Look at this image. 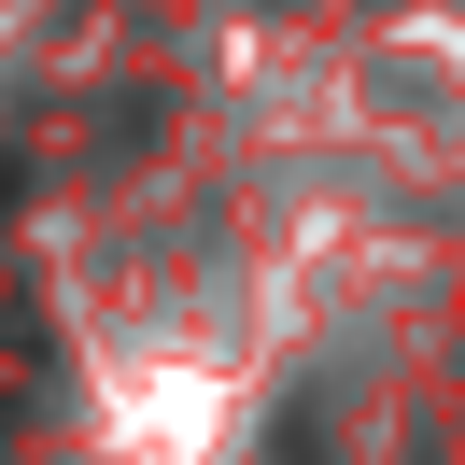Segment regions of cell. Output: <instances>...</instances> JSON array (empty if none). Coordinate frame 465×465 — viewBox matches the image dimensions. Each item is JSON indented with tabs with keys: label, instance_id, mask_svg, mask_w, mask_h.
<instances>
[{
	"label": "cell",
	"instance_id": "cell-1",
	"mask_svg": "<svg viewBox=\"0 0 465 465\" xmlns=\"http://www.w3.org/2000/svg\"><path fill=\"white\" fill-rule=\"evenodd\" d=\"M0 465H15V409H0Z\"/></svg>",
	"mask_w": 465,
	"mask_h": 465
}]
</instances>
